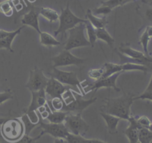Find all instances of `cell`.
Listing matches in <instances>:
<instances>
[{
	"label": "cell",
	"mask_w": 152,
	"mask_h": 143,
	"mask_svg": "<svg viewBox=\"0 0 152 143\" xmlns=\"http://www.w3.org/2000/svg\"><path fill=\"white\" fill-rule=\"evenodd\" d=\"M40 35V43L42 45L52 47L57 46L61 44L60 41L57 40L53 36L46 32H42L39 34Z\"/></svg>",
	"instance_id": "44dd1931"
},
{
	"label": "cell",
	"mask_w": 152,
	"mask_h": 143,
	"mask_svg": "<svg viewBox=\"0 0 152 143\" xmlns=\"http://www.w3.org/2000/svg\"><path fill=\"white\" fill-rule=\"evenodd\" d=\"M103 73H104V69L102 67L99 69H90L88 72V76L90 78L96 81L103 77Z\"/></svg>",
	"instance_id": "4dcf8cb0"
},
{
	"label": "cell",
	"mask_w": 152,
	"mask_h": 143,
	"mask_svg": "<svg viewBox=\"0 0 152 143\" xmlns=\"http://www.w3.org/2000/svg\"><path fill=\"white\" fill-rule=\"evenodd\" d=\"M150 40V37H149V35L148 34L147 30L145 27V30L144 31V32H142V34L140 37V41L142 46L144 54L148 57H150L148 54V45Z\"/></svg>",
	"instance_id": "f1b7e54d"
},
{
	"label": "cell",
	"mask_w": 152,
	"mask_h": 143,
	"mask_svg": "<svg viewBox=\"0 0 152 143\" xmlns=\"http://www.w3.org/2000/svg\"><path fill=\"white\" fill-rule=\"evenodd\" d=\"M152 131L146 128H141L139 131L138 142L140 143H151Z\"/></svg>",
	"instance_id": "484cf974"
},
{
	"label": "cell",
	"mask_w": 152,
	"mask_h": 143,
	"mask_svg": "<svg viewBox=\"0 0 152 143\" xmlns=\"http://www.w3.org/2000/svg\"><path fill=\"white\" fill-rule=\"evenodd\" d=\"M86 60V58L78 57L73 55L69 50H62L57 56L52 58L53 62V67H58L71 65L78 66L83 64Z\"/></svg>",
	"instance_id": "9c48e42d"
},
{
	"label": "cell",
	"mask_w": 152,
	"mask_h": 143,
	"mask_svg": "<svg viewBox=\"0 0 152 143\" xmlns=\"http://www.w3.org/2000/svg\"><path fill=\"white\" fill-rule=\"evenodd\" d=\"M112 9L111 8H110L109 7H108L107 6H106V5H104L102 4L99 7L94 8L91 11V12H93L94 14H95L96 15H100V14L105 15V14H107L110 13L112 11Z\"/></svg>",
	"instance_id": "d590c367"
},
{
	"label": "cell",
	"mask_w": 152,
	"mask_h": 143,
	"mask_svg": "<svg viewBox=\"0 0 152 143\" xmlns=\"http://www.w3.org/2000/svg\"><path fill=\"white\" fill-rule=\"evenodd\" d=\"M137 99L141 100H149L152 102V91H146L144 90L140 95L138 96L134 97V100Z\"/></svg>",
	"instance_id": "74e56055"
},
{
	"label": "cell",
	"mask_w": 152,
	"mask_h": 143,
	"mask_svg": "<svg viewBox=\"0 0 152 143\" xmlns=\"http://www.w3.org/2000/svg\"><path fill=\"white\" fill-rule=\"evenodd\" d=\"M20 118L24 125V128H25V134H24L28 135L29 133L31 131V130L36 126H37V125L33 124L28 119L27 115L25 113H24V114H23L22 116H20Z\"/></svg>",
	"instance_id": "f546056e"
},
{
	"label": "cell",
	"mask_w": 152,
	"mask_h": 143,
	"mask_svg": "<svg viewBox=\"0 0 152 143\" xmlns=\"http://www.w3.org/2000/svg\"><path fill=\"white\" fill-rule=\"evenodd\" d=\"M49 74L50 77L55 78L64 85L81 87V82L79 80L75 72L64 71L56 67H53L52 72Z\"/></svg>",
	"instance_id": "30bf717a"
},
{
	"label": "cell",
	"mask_w": 152,
	"mask_h": 143,
	"mask_svg": "<svg viewBox=\"0 0 152 143\" xmlns=\"http://www.w3.org/2000/svg\"><path fill=\"white\" fill-rule=\"evenodd\" d=\"M86 17V20H87L96 29L104 28L108 23V21H107L105 16L102 18L97 17L93 15L91 10H90V9H87Z\"/></svg>",
	"instance_id": "d6986e66"
},
{
	"label": "cell",
	"mask_w": 152,
	"mask_h": 143,
	"mask_svg": "<svg viewBox=\"0 0 152 143\" xmlns=\"http://www.w3.org/2000/svg\"><path fill=\"white\" fill-rule=\"evenodd\" d=\"M13 8L11 0H4L0 2V12L6 17H11L13 14Z\"/></svg>",
	"instance_id": "4316f807"
},
{
	"label": "cell",
	"mask_w": 152,
	"mask_h": 143,
	"mask_svg": "<svg viewBox=\"0 0 152 143\" xmlns=\"http://www.w3.org/2000/svg\"><path fill=\"white\" fill-rule=\"evenodd\" d=\"M0 132L6 141L14 142L24 135V125L20 117L5 119L1 125Z\"/></svg>",
	"instance_id": "7a4b0ae2"
},
{
	"label": "cell",
	"mask_w": 152,
	"mask_h": 143,
	"mask_svg": "<svg viewBox=\"0 0 152 143\" xmlns=\"http://www.w3.org/2000/svg\"><path fill=\"white\" fill-rule=\"evenodd\" d=\"M134 95L125 94L116 98H106L101 112L116 116L121 119L128 120L131 116V107L134 102Z\"/></svg>",
	"instance_id": "6da1fadb"
},
{
	"label": "cell",
	"mask_w": 152,
	"mask_h": 143,
	"mask_svg": "<svg viewBox=\"0 0 152 143\" xmlns=\"http://www.w3.org/2000/svg\"><path fill=\"white\" fill-rule=\"evenodd\" d=\"M40 137L39 134L35 137H31L28 135L24 134L20 139L11 143H37V141Z\"/></svg>",
	"instance_id": "836d02e7"
},
{
	"label": "cell",
	"mask_w": 152,
	"mask_h": 143,
	"mask_svg": "<svg viewBox=\"0 0 152 143\" xmlns=\"http://www.w3.org/2000/svg\"><path fill=\"white\" fill-rule=\"evenodd\" d=\"M48 80L49 78L44 74L42 69L34 66L33 69L30 71L29 78L25 87L31 92L45 89Z\"/></svg>",
	"instance_id": "8992f818"
},
{
	"label": "cell",
	"mask_w": 152,
	"mask_h": 143,
	"mask_svg": "<svg viewBox=\"0 0 152 143\" xmlns=\"http://www.w3.org/2000/svg\"><path fill=\"white\" fill-rule=\"evenodd\" d=\"M31 102L25 110L24 113L32 111H36L40 107L45 105L47 103V98L45 89H42L36 92H31Z\"/></svg>",
	"instance_id": "2e32d148"
},
{
	"label": "cell",
	"mask_w": 152,
	"mask_h": 143,
	"mask_svg": "<svg viewBox=\"0 0 152 143\" xmlns=\"http://www.w3.org/2000/svg\"><path fill=\"white\" fill-rule=\"evenodd\" d=\"M122 73V72H118L115 73L110 76L104 78H101L95 81L94 83L89 84L88 85H87L88 86L89 89L87 90H85L86 93L93 90H94L96 92V90L102 87H112L116 92H119L121 89L116 86V82L118 77Z\"/></svg>",
	"instance_id": "8fae6325"
},
{
	"label": "cell",
	"mask_w": 152,
	"mask_h": 143,
	"mask_svg": "<svg viewBox=\"0 0 152 143\" xmlns=\"http://www.w3.org/2000/svg\"><path fill=\"white\" fill-rule=\"evenodd\" d=\"M11 31H8L4 30H0V40L2 39L10 34Z\"/></svg>",
	"instance_id": "60d3db41"
},
{
	"label": "cell",
	"mask_w": 152,
	"mask_h": 143,
	"mask_svg": "<svg viewBox=\"0 0 152 143\" xmlns=\"http://www.w3.org/2000/svg\"><path fill=\"white\" fill-rule=\"evenodd\" d=\"M145 90H146V91H152V76L151 77L149 83H148V86H147L146 89H145Z\"/></svg>",
	"instance_id": "ee69618b"
},
{
	"label": "cell",
	"mask_w": 152,
	"mask_h": 143,
	"mask_svg": "<svg viewBox=\"0 0 152 143\" xmlns=\"http://www.w3.org/2000/svg\"><path fill=\"white\" fill-rule=\"evenodd\" d=\"M11 2L17 11H20L23 9V5L20 3V0H11Z\"/></svg>",
	"instance_id": "f35d334b"
},
{
	"label": "cell",
	"mask_w": 152,
	"mask_h": 143,
	"mask_svg": "<svg viewBox=\"0 0 152 143\" xmlns=\"http://www.w3.org/2000/svg\"><path fill=\"white\" fill-rule=\"evenodd\" d=\"M23 26L20 27L19 28L15 31H11L10 34L6 37L0 40V49L5 48L11 53H14V50L12 48V43L15 37L20 33L21 30L23 29Z\"/></svg>",
	"instance_id": "ac0fdd59"
},
{
	"label": "cell",
	"mask_w": 152,
	"mask_h": 143,
	"mask_svg": "<svg viewBox=\"0 0 152 143\" xmlns=\"http://www.w3.org/2000/svg\"><path fill=\"white\" fill-rule=\"evenodd\" d=\"M42 120L43 119L40 117L39 122V128L41 129V132L39 134L41 136L45 134H48L55 138H66L69 132L65 126L64 123H45L43 122Z\"/></svg>",
	"instance_id": "ba28073f"
},
{
	"label": "cell",
	"mask_w": 152,
	"mask_h": 143,
	"mask_svg": "<svg viewBox=\"0 0 152 143\" xmlns=\"http://www.w3.org/2000/svg\"><path fill=\"white\" fill-rule=\"evenodd\" d=\"M100 115L104 120L109 132L110 134L117 133V126L121 119L116 116L103 112H100Z\"/></svg>",
	"instance_id": "e0dca14e"
},
{
	"label": "cell",
	"mask_w": 152,
	"mask_h": 143,
	"mask_svg": "<svg viewBox=\"0 0 152 143\" xmlns=\"http://www.w3.org/2000/svg\"><path fill=\"white\" fill-rule=\"evenodd\" d=\"M64 124L69 133L84 136L89 129L88 124L82 118L81 113H68Z\"/></svg>",
	"instance_id": "5b68a950"
},
{
	"label": "cell",
	"mask_w": 152,
	"mask_h": 143,
	"mask_svg": "<svg viewBox=\"0 0 152 143\" xmlns=\"http://www.w3.org/2000/svg\"><path fill=\"white\" fill-rule=\"evenodd\" d=\"M68 112L59 110H52L50 109L49 111V114L46 118L50 122L54 124L64 123Z\"/></svg>",
	"instance_id": "ffe728a7"
},
{
	"label": "cell",
	"mask_w": 152,
	"mask_h": 143,
	"mask_svg": "<svg viewBox=\"0 0 152 143\" xmlns=\"http://www.w3.org/2000/svg\"><path fill=\"white\" fill-rule=\"evenodd\" d=\"M129 125L124 133L127 137L129 143H138L140 129L141 128L137 122L135 117L131 115L128 119Z\"/></svg>",
	"instance_id": "9a60e30c"
},
{
	"label": "cell",
	"mask_w": 152,
	"mask_h": 143,
	"mask_svg": "<svg viewBox=\"0 0 152 143\" xmlns=\"http://www.w3.org/2000/svg\"><path fill=\"white\" fill-rule=\"evenodd\" d=\"M5 118H2V117H0V125H2V124L5 121Z\"/></svg>",
	"instance_id": "bcb514c9"
},
{
	"label": "cell",
	"mask_w": 152,
	"mask_h": 143,
	"mask_svg": "<svg viewBox=\"0 0 152 143\" xmlns=\"http://www.w3.org/2000/svg\"><path fill=\"white\" fill-rule=\"evenodd\" d=\"M129 1V0H107L102 2V4L104 5L107 6L112 9L115 7L123 5Z\"/></svg>",
	"instance_id": "d6a6232c"
},
{
	"label": "cell",
	"mask_w": 152,
	"mask_h": 143,
	"mask_svg": "<svg viewBox=\"0 0 152 143\" xmlns=\"http://www.w3.org/2000/svg\"><path fill=\"white\" fill-rule=\"evenodd\" d=\"M85 23H80L74 28L69 30V37L66 41L64 49L70 50L78 47L90 46L89 41L85 36Z\"/></svg>",
	"instance_id": "277c9868"
},
{
	"label": "cell",
	"mask_w": 152,
	"mask_h": 143,
	"mask_svg": "<svg viewBox=\"0 0 152 143\" xmlns=\"http://www.w3.org/2000/svg\"><path fill=\"white\" fill-rule=\"evenodd\" d=\"M86 143H107L98 139H86Z\"/></svg>",
	"instance_id": "ab89813d"
},
{
	"label": "cell",
	"mask_w": 152,
	"mask_h": 143,
	"mask_svg": "<svg viewBox=\"0 0 152 143\" xmlns=\"http://www.w3.org/2000/svg\"><path fill=\"white\" fill-rule=\"evenodd\" d=\"M68 90V88L66 86L52 77L49 78L45 89L46 94L48 95L51 99L54 98H62L64 93Z\"/></svg>",
	"instance_id": "7c38bea8"
},
{
	"label": "cell",
	"mask_w": 152,
	"mask_h": 143,
	"mask_svg": "<svg viewBox=\"0 0 152 143\" xmlns=\"http://www.w3.org/2000/svg\"><path fill=\"white\" fill-rule=\"evenodd\" d=\"M102 67L104 69V73L102 78L107 77L118 72H123L121 64L113 63H105Z\"/></svg>",
	"instance_id": "7402d4cb"
},
{
	"label": "cell",
	"mask_w": 152,
	"mask_h": 143,
	"mask_svg": "<svg viewBox=\"0 0 152 143\" xmlns=\"http://www.w3.org/2000/svg\"><path fill=\"white\" fill-rule=\"evenodd\" d=\"M149 130H150L151 131H152V123H151V124L150 125V126H149V128H148Z\"/></svg>",
	"instance_id": "7dc6e473"
},
{
	"label": "cell",
	"mask_w": 152,
	"mask_h": 143,
	"mask_svg": "<svg viewBox=\"0 0 152 143\" xmlns=\"http://www.w3.org/2000/svg\"><path fill=\"white\" fill-rule=\"evenodd\" d=\"M12 98H13L12 92L10 89H6L5 91L0 93V105Z\"/></svg>",
	"instance_id": "8d00e7d4"
},
{
	"label": "cell",
	"mask_w": 152,
	"mask_h": 143,
	"mask_svg": "<svg viewBox=\"0 0 152 143\" xmlns=\"http://www.w3.org/2000/svg\"><path fill=\"white\" fill-rule=\"evenodd\" d=\"M0 143H1V141H0Z\"/></svg>",
	"instance_id": "681fc988"
},
{
	"label": "cell",
	"mask_w": 152,
	"mask_h": 143,
	"mask_svg": "<svg viewBox=\"0 0 152 143\" xmlns=\"http://www.w3.org/2000/svg\"><path fill=\"white\" fill-rule=\"evenodd\" d=\"M65 139L68 143H86V138H84L83 136L79 135H74L69 133Z\"/></svg>",
	"instance_id": "1f68e13d"
},
{
	"label": "cell",
	"mask_w": 152,
	"mask_h": 143,
	"mask_svg": "<svg viewBox=\"0 0 152 143\" xmlns=\"http://www.w3.org/2000/svg\"><path fill=\"white\" fill-rule=\"evenodd\" d=\"M129 1H131V0H129Z\"/></svg>",
	"instance_id": "c3c4849f"
},
{
	"label": "cell",
	"mask_w": 152,
	"mask_h": 143,
	"mask_svg": "<svg viewBox=\"0 0 152 143\" xmlns=\"http://www.w3.org/2000/svg\"><path fill=\"white\" fill-rule=\"evenodd\" d=\"M74 98L67 103H64L62 111L68 113L75 112L81 113L82 111L89 106L90 105L96 102L97 98L92 97L88 99H84L82 95L72 92Z\"/></svg>",
	"instance_id": "52a82bcc"
},
{
	"label": "cell",
	"mask_w": 152,
	"mask_h": 143,
	"mask_svg": "<svg viewBox=\"0 0 152 143\" xmlns=\"http://www.w3.org/2000/svg\"><path fill=\"white\" fill-rule=\"evenodd\" d=\"M145 15L150 21H152V8H149L146 11Z\"/></svg>",
	"instance_id": "b9f144b4"
},
{
	"label": "cell",
	"mask_w": 152,
	"mask_h": 143,
	"mask_svg": "<svg viewBox=\"0 0 152 143\" xmlns=\"http://www.w3.org/2000/svg\"><path fill=\"white\" fill-rule=\"evenodd\" d=\"M69 4L68 3L65 8H61V15L59 17V25L58 28L54 31V35L56 36L59 34L62 35L66 31L74 28L80 23H86V19H82L77 17L69 9Z\"/></svg>",
	"instance_id": "3957f363"
},
{
	"label": "cell",
	"mask_w": 152,
	"mask_h": 143,
	"mask_svg": "<svg viewBox=\"0 0 152 143\" xmlns=\"http://www.w3.org/2000/svg\"><path fill=\"white\" fill-rule=\"evenodd\" d=\"M47 103L52 110H62L64 105V102L62 98H54L50 100H47Z\"/></svg>",
	"instance_id": "83f0119b"
},
{
	"label": "cell",
	"mask_w": 152,
	"mask_h": 143,
	"mask_svg": "<svg viewBox=\"0 0 152 143\" xmlns=\"http://www.w3.org/2000/svg\"><path fill=\"white\" fill-rule=\"evenodd\" d=\"M136 119L141 128H148L152 123V121L145 115L141 116L138 118H136Z\"/></svg>",
	"instance_id": "e575fe53"
},
{
	"label": "cell",
	"mask_w": 152,
	"mask_h": 143,
	"mask_svg": "<svg viewBox=\"0 0 152 143\" xmlns=\"http://www.w3.org/2000/svg\"><path fill=\"white\" fill-rule=\"evenodd\" d=\"M85 25L88 37V41L90 43L91 46L93 47L96 40H97L96 37V28H95L87 20L86 22L85 23Z\"/></svg>",
	"instance_id": "d4e9b609"
},
{
	"label": "cell",
	"mask_w": 152,
	"mask_h": 143,
	"mask_svg": "<svg viewBox=\"0 0 152 143\" xmlns=\"http://www.w3.org/2000/svg\"><path fill=\"white\" fill-rule=\"evenodd\" d=\"M146 28L147 30V32H148V34L149 35V37L151 38L152 37V26H147Z\"/></svg>",
	"instance_id": "f6af8a7d"
},
{
	"label": "cell",
	"mask_w": 152,
	"mask_h": 143,
	"mask_svg": "<svg viewBox=\"0 0 152 143\" xmlns=\"http://www.w3.org/2000/svg\"><path fill=\"white\" fill-rule=\"evenodd\" d=\"M119 51L130 58L145 62L148 66L150 67V64H152V58L151 57L147 56L144 53L135 50L128 44H122L119 47Z\"/></svg>",
	"instance_id": "4fadbf2b"
},
{
	"label": "cell",
	"mask_w": 152,
	"mask_h": 143,
	"mask_svg": "<svg viewBox=\"0 0 152 143\" xmlns=\"http://www.w3.org/2000/svg\"><path fill=\"white\" fill-rule=\"evenodd\" d=\"M96 37L97 39L104 41L110 48H113L115 40L105 29V27L96 29Z\"/></svg>",
	"instance_id": "cb8c5ba5"
},
{
	"label": "cell",
	"mask_w": 152,
	"mask_h": 143,
	"mask_svg": "<svg viewBox=\"0 0 152 143\" xmlns=\"http://www.w3.org/2000/svg\"><path fill=\"white\" fill-rule=\"evenodd\" d=\"M53 143H68L65 139L63 138H55Z\"/></svg>",
	"instance_id": "7bdbcfd3"
},
{
	"label": "cell",
	"mask_w": 152,
	"mask_h": 143,
	"mask_svg": "<svg viewBox=\"0 0 152 143\" xmlns=\"http://www.w3.org/2000/svg\"><path fill=\"white\" fill-rule=\"evenodd\" d=\"M40 15H41L50 22L57 21L59 20V17L58 13L55 10L50 8H40Z\"/></svg>",
	"instance_id": "603a6c76"
},
{
	"label": "cell",
	"mask_w": 152,
	"mask_h": 143,
	"mask_svg": "<svg viewBox=\"0 0 152 143\" xmlns=\"http://www.w3.org/2000/svg\"><path fill=\"white\" fill-rule=\"evenodd\" d=\"M40 9V8L33 6L27 13L23 15L21 19V22L24 25H28L33 27L39 34L41 32L39 24Z\"/></svg>",
	"instance_id": "5bb4252c"
}]
</instances>
